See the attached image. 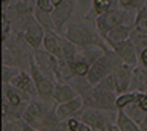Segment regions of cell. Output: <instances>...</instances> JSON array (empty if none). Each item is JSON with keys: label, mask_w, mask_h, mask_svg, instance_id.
Masks as SVG:
<instances>
[{"label": "cell", "mask_w": 147, "mask_h": 131, "mask_svg": "<svg viewBox=\"0 0 147 131\" xmlns=\"http://www.w3.org/2000/svg\"><path fill=\"white\" fill-rule=\"evenodd\" d=\"M29 73L32 76L35 82V87H37V93H38V99L40 101H45V102H49L52 104L54 102V90H55V81H52L51 78H48L46 75H43L41 72L38 70L35 61H34V57H31V61H29ZM55 104V102H54Z\"/></svg>", "instance_id": "cell-4"}, {"label": "cell", "mask_w": 147, "mask_h": 131, "mask_svg": "<svg viewBox=\"0 0 147 131\" xmlns=\"http://www.w3.org/2000/svg\"><path fill=\"white\" fill-rule=\"evenodd\" d=\"M32 57H34V61L41 73L46 75L52 81H55V73H57V67H58V61H60L58 58H55L54 55H51L46 51H41V49L32 52Z\"/></svg>", "instance_id": "cell-7"}, {"label": "cell", "mask_w": 147, "mask_h": 131, "mask_svg": "<svg viewBox=\"0 0 147 131\" xmlns=\"http://www.w3.org/2000/svg\"><path fill=\"white\" fill-rule=\"evenodd\" d=\"M136 104L142 111L147 113V93H136Z\"/></svg>", "instance_id": "cell-34"}, {"label": "cell", "mask_w": 147, "mask_h": 131, "mask_svg": "<svg viewBox=\"0 0 147 131\" xmlns=\"http://www.w3.org/2000/svg\"><path fill=\"white\" fill-rule=\"evenodd\" d=\"M95 87H98L100 90H106V92H112V93L118 94V85H117V78H115V72L110 73L109 76H106V78L101 81L98 85H95Z\"/></svg>", "instance_id": "cell-27"}, {"label": "cell", "mask_w": 147, "mask_h": 131, "mask_svg": "<svg viewBox=\"0 0 147 131\" xmlns=\"http://www.w3.org/2000/svg\"><path fill=\"white\" fill-rule=\"evenodd\" d=\"M34 17H35L37 23L45 28V31H54V32H58L57 28H55V23H54L52 14H46V12H41V11H38V9L35 8Z\"/></svg>", "instance_id": "cell-24"}, {"label": "cell", "mask_w": 147, "mask_h": 131, "mask_svg": "<svg viewBox=\"0 0 147 131\" xmlns=\"http://www.w3.org/2000/svg\"><path fill=\"white\" fill-rule=\"evenodd\" d=\"M107 131H121V130H119L118 126H117V124H110L109 128H107Z\"/></svg>", "instance_id": "cell-40"}, {"label": "cell", "mask_w": 147, "mask_h": 131, "mask_svg": "<svg viewBox=\"0 0 147 131\" xmlns=\"http://www.w3.org/2000/svg\"><path fill=\"white\" fill-rule=\"evenodd\" d=\"M129 40L133 43V46H135L138 55H140L144 49H147V34L141 32L138 28H133L132 34H130V38H129Z\"/></svg>", "instance_id": "cell-23"}, {"label": "cell", "mask_w": 147, "mask_h": 131, "mask_svg": "<svg viewBox=\"0 0 147 131\" xmlns=\"http://www.w3.org/2000/svg\"><path fill=\"white\" fill-rule=\"evenodd\" d=\"M3 131H23V120H9L3 124Z\"/></svg>", "instance_id": "cell-33"}, {"label": "cell", "mask_w": 147, "mask_h": 131, "mask_svg": "<svg viewBox=\"0 0 147 131\" xmlns=\"http://www.w3.org/2000/svg\"><path fill=\"white\" fill-rule=\"evenodd\" d=\"M80 94L69 82H55V90H54V102L55 104H63L67 101L78 98Z\"/></svg>", "instance_id": "cell-15"}, {"label": "cell", "mask_w": 147, "mask_h": 131, "mask_svg": "<svg viewBox=\"0 0 147 131\" xmlns=\"http://www.w3.org/2000/svg\"><path fill=\"white\" fill-rule=\"evenodd\" d=\"M63 37L69 40L72 44H75L80 51H86V49L92 47H98L103 51L109 49L106 41L96 32V29H92L89 25L83 23V21H71L64 29Z\"/></svg>", "instance_id": "cell-1"}, {"label": "cell", "mask_w": 147, "mask_h": 131, "mask_svg": "<svg viewBox=\"0 0 147 131\" xmlns=\"http://www.w3.org/2000/svg\"><path fill=\"white\" fill-rule=\"evenodd\" d=\"M51 131H67V122H66V120L60 122V124H58L57 126H54Z\"/></svg>", "instance_id": "cell-37"}, {"label": "cell", "mask_w": 147, "mask_h": 131, "mask_svg": "<svg viewBox=\"0 0 147 131\" xmlns=\"http://www.w3.org/2000/svg\"><path fill=\"white\" fill-rule=\"evenodd\" d=\"M118 8L127 12H138L147 6V0H117Z\"/></svg>", "instance_id": "cell-25"}, {"label": "cell", "mask_w": 147, "mask_h": 131, "mask_svg": "<svg viewBox=\"0 0 147 131\" xmlns=\"http://www.w3.org/2000/svg\"><path fill=\"white\" fill-rule=\"evenodd\" d=\"M69 66H71V70H72V73H74L75 78H86V76L89 75L90 67H92L90 63H87L80 53L77 55V58L74 60V63H71Z\"/></svg>", "instance_id": "cell-20"}, {"label": "cell", "mask_w": 147, "mask_h": 131, "mask_svg": "<svg viewBox=\"0 0 147 131\" xmlns=\"http://www.w3.org/2000/svg\"><path fill=\"white\" fill-rule=\"evenodd\" d=\"M75 117L84 122L92 131H107L109 125L112 124L109 117L104 114V111L95 110V108H83L75 114Z\"/></svg>", "instance_id": "cell-5"}, {"label": "cell", "mask_w": 147, "mask_h": 131, "mask_svg": "<svg viewBox=\"0 0 147 131\" xmlns=\"http://www.w3.org/2000/svg\"><path fill=\"white\" fill-rule=\"evenodd\" d=\"M54 105L55 104H49V102L40 101V99L31 101L29 105H28V108L25 110V113H23L22 120L25 122V124L31 125V126H35L51 110H52Z\"/></svg>", "instance_id": "cell-6"}, {"label": "cell", "mask_w": 147, "mask_h": 131, "mask_svg": "<svg viewBox=\"0 0 147 131\" xmlns=\"http://www.w3.org/2000/svg\"><path fill=\"white\" fill-rule=\"evenodd\" d=\"M133 72H135V67L127 66V64H121L117 70H115V78H117V85H118V94L130 92Z\"/></svg>", "instance_id": "cell-13"}, {"label": "cell", "mask_w": 147, "mask_h": 131, "mask_svg": "<svg viewBox=\"0 0 147 131\" xmlns=\"http://www.w3.org/2000/svg\"><path fill=\"white\" fill-rule=\"evenodd\" d=\"M136 102V92H127L117 96V110L124 111L129 105Z\"/></svg>", "instance_id": "cell-26"}, {"label": "cell", "mask_w": 147, "mask_h": 131, "mask_svg": "<svg viewBox=\"0 0 147 131\" xmlns=\"http://www.w3.org/2000/svg\"><path fill=\"white\" fill-rule=\"evenodd\" d=\"M133 28H135V25H121V26L112 28L109 35H107V38H106V44H107V46H112L115 43H121L124 40H129Z\"/></svg>", "instance_id": "cell-16"}, {"label": "cell", "mask_w": 147, "mask_h": 131, "mask_svg": "<svg viewBox=\"0 0 147 131\" xmlns=\"http://www.w3.org/2000/svg\"><path fill=\"white\" fill-rule=\"evenodd\" d=\"M140 64L142 69L147 70V49H144L141 53H140Z\"/></svg>", "instance_id": "cell-36"}, {"label": "cell", "mask_w": 147, "mask_h": 131, "mask_svg": "<svg viewBox=\"0 0 147 131\" xmlns=\"http://www.w3.org/2000/svg\"><path fill=\"white\" fill-rule=\"evenodd\" d=\"M22 35H23V38H25V41L28 43V46H29L32 51H38L40 47H43L46 31H45L43 26H40L35 21V23L31 25Z\"/></svg>", "instance_id": "cell-11"}, {"label": "cell", "mask_w": 147, "mask_h": 131, "mask_svg": "<svg viewBox=\"0 0 147 131\" xmlns=\"http://www.w3.org/2000/svg\"><path fill=\"white\" fill-rule=\"evenodd\" d=\"M121 64H124V63L119 60V57L112 51V49H107V51H104L103 55L92 64L90 70H89V75H87L86 78L95 87V85H98L106 76L113 73Z\"/></svg>", "instance_id": "cell-2"}, {"label": "cell", "mask_w": 147, "mask_h": 131, "mask_svg": "<svg viewBox=\"0 0 147 131\" xmlns=\"http://www.w3.org/2000/svg\"><path fill=\"white\" fill-rule=\"evenodd\" d=\"M92 2H94V0H77L78 6H80V11L83 12V14H87V12L90 11Z\"/></svg>", "instance_id": "cell-35"}, {"label": "cell", "mask_w": 147, "mask_h": 131, "mask_svg": "<svg viewBox=\"0 0 147 131\" xmlns=\"http://www.w3.org/2000/svg\"><path fill=\"white\" fill-rule=\"evenodd\" d=\"M106 19H107L109 25L115 28V26H121V25H129V21L132 20L130 17V12L127 11H123L121 8H118V5L112 8L107 14H106ZM133 21V20H132Z\"/></svg>", "instance_id": "cell-17"}, {"label": "cell", "mask_w": 147, "mask_h": 131, "mask_svg": "<svg viewBox=\"0 0 147 131\" xmlns=\"http://www.w3.org/2000/svg\"><path fill=\"white\" fill-rule=\"evenodd\" d=\"M69 84H71L72 87L77 90L80 96L86 94V93L89 92V90H90L92 87H94V85H92V84L89 82V81H87V78H74Z\"/></svg>", "instance_id": "cell-29"}, {"label": "cell", "mask_w": 147, "mask_h": 131, "mask_svg": "<svg viewBox=\"0 0 147 131\" xmlns=\"http://www.w3.org/2000/svg\"><path fill=\"white\" fill-rule=\"evenodd\" d=\"M74 12H75V3H74V0H64L61 5L55 6V9L52 12V19H54L55 28H57L60 35H61V29L71 20Z\"/></svg>", "instance_id": "cell-9"}, {"label": "cell", "mask_w": 147, "mask_h": 131, "mask_svg": "<svg viewBox=\"0 0 147 131\" xmlns=\"http://www.w3.org/2000/svg\"><path fill=\"white\" fill-rule=\"evenodd\" d=\"M130 92L147 93V70L146 69H142V67H135Z\"/></svg>", "instance_id": "cell-19"}, {"label": "cell", "mask_w": 147, "mask_h": 131, "mask_svg": "<svg viewBox=\"0 0 147 131\" xmlns=\"http://www.w3.org/2000/svg\"><path fill=\"white\" fill-rule=\"evenodd\" d=\"M18 2H23V3H34V5H35V0H18Z\"/></svg>", "instance_id": "cell-42"}, {"label": "cell", "mask_w": 147, "mask_h": 131, "mask_svg": "<svg viewBox=\"0 0 147 131\" xmlns=\"http://www.w3.org/2000/svg\"><path fill=\"white\" fill-rule=\"evenodd\" d=\"M61 35L54 31H46V37L43 41V51L49 52L58 60H63V49H61Z\"/></svg>", "instance_id": "cell-14"}, {"label": "cell", "mask_w": 147, "mask_h": 131, "mask_svg": "<svg viewBox=\"0 0 147 131\" xmlns=\"http://www.w3.org/2000/svg\"><path fill=\"white\" fill-rule=\"evenodd\" d=\"M115 5H117V0H94L90 11L87 12L84 17H87V19H92V17H94V20H95L96 17L107 14L112 8H115Z\"/></svg>", "instance_id": "cell-18"}, {"label": "cell", "mask_w": 147, "mask_h": 131, "mask_svg": "<svg viewBox=\"0 0 147 131\" xmlns=\"http://www.w3.org/2000/svg\"><path fill=\"white\" fill-rule=\"evenodd\" d=\"M109 49H112L117 53L124 64L132 66V67H138L136 64L140 63V55H138L136 49L130 40H124L121 43H115L112 46H109Z\"/></svg>", "instance_id": "cell-8"}, {"label": "cell", "mask_w": 147, "mask_h": 131, "mask_svg": "<svg viewBox=\"0 0 147 131\" xmlns=\"http://www.w3.org/2000/svg\"><path fill=\"white\" fill-rule=\"evenodd\" d=\"M84 108V104H83V99L78 96L72 101L63 102V104H55V111L60 117V120H69L72 117H75V114L78 111H81Z\"/></svg>", "instance_id": "cell-12"}, {"label": "cell", "mask_w": 147, "mask_h": 131, "mask_svg": "<svg viewBox=\"0 0 147 131\" xmlns=\"http://www.w3.org/2000/svg\"><path fill=\"white\" fill-rule=\"evenodd\" d=\"M140 128H141V131H147V114H146L144 119H142V122L140 124Z\"/></svg>", "instance_id": "cell-38"}, {"label": "cell", "mask_w": 147, "mask_h": 131, "mask_svg": "<svg viewBox=\"0 0 147 131\" xmlns=\"http://www.w3.org/2000/svg\"><path fill=\"white\" fill-rule=\"evenodd\" d=\"M20 73V69L12 66H3L2 69V84H11L12 79Z\"/></svg>", "instance_id": "cell-30"}, {"label": "cell", "mask_w": 147, "mask_h": 131, "mask_svg": "<svg viewBox=\"0 0 147 131\" xmlns=\"http://www.w3.org/2000/svg\"><path fill=\"white\" fill-rule=\"evenodd\" d=\"M63 2H64V0H51V3H52L54 6H58V5H61Z\"/></svg>", "instance_id": "cell-41"}, {"label": "cell", "mask_w": 147, "mask_h": 131, "mask_svg": "<svg viewBox=\"0 0 147 131\" xmlns=\"http://www.w3.org/2000/svg\"><path fill=\"white\" fill-rule=\"evenodd\" d=\"M117 93L112 92H106V90H100L98 87H92L86 94L80 96L83 99L84 108H95L100 111L106 113H117Z\"/></svg>", "instance_id": "cell-3"}, {"label": "cell", "mask_w": 147, "mask_h": 131, "mask_svg": "<svg viewBox=\"0 0 147 131\" xmlns=\"http://www.w3.org/2000/svg\"><path fill=\"white\" fill-rule=\"evenodd\" d=\"M115 124H117V126L121 131H141L140 125L135 120H132L126 114V111H117V114H115Z\"/></svg>", "instance_id": "cell-21"}, {"label": "cell", "mask_w": 147, "mask_h": 131, "mask_svg": "<svg viewBox=\"0 0 147 131\" xmlns=\"http://www.w3.org/2000/svg\"><path fill=\"white\" fill-rule=\"evenodd\" d=\"M23 131H38L37 128H34V126H31V125H28L23 122Z\"/></svg>", "instance_id": "cell-39"}, {"label": "cell", "mask_w": 147, "mask_h": 131, "mask_svg": "<svg viewBox=\"0 0 147 131\" xmlns=\"http://www.w3.org/2000/svg\"><path fill=\"white\" fill-rule=\"evenodd\" d=\"M66 122H67V131H92L84 122H81L77 117H72V119H69Z\"/></svg>", "instance_id": "cell-31"}, {"label": "cell", "mask_w": 147, "mask_h": 131, "mask_svg": "<svg viewBox=\"0 0 147 131\" xmlns=\"http://www.w3.org/2000/svg\"><path fill=\"white\" fill-rule=\"evenodd\" d=\"M11 85H14L16 88H18L20 92H23L25 94H28L32 101L38 99V93H37V87H35V82L32 79V76L29 72H25V70H20L16 78L12 79Z\"/></svg>", "instance_id": "cell-10"}, {"label": "cell", "mask_w": 147, "mask_h": 131, "mask_svg": "<svg viewBox=\"0 0 147 131\" xmlns=\"http://www.w3.org/2000/svg\"><path fill=\"white\" fill-rule=\"evenodd\" d=\"M124 111H126V114H127L129 117H130L132 120H135L138 125L141 124V122H142V119H144V117H146V114H147L146 111H142V110H141V108H140V105H138L136 102H135V104H132V105H129V107H127Z\"/></svg>", "instance_id": "cell-28"}, {"label": "cell", "mask_w": 147, "mask_h": 131, "mask_svg": "<svg viewBox=\"0 0 147 131\" xmlns=\"http://www.w3.org/2000/svg\"><path fill=\"white\" fill-rule=\"evenodd\" d=\"M35 8L41 12H46V14H52L55 6L51 3V0H35Z\"/></svg>", "instance_id": "cell-32"}, {"label": "cell", "mask_w": 147, "mask_h": 131, "mask_svg": "<svg viewBox=\"0 0 147 131\" xmlns=\"http://www.w3.org/2000/svg\"><path fill=\"white\" fill-rule=\"evenodd\" d=\"M60 122H63V120H60L57 111H55V105H54L52 110H51L48 114H46L43 119H41L38 124L34 126V128H37L38 131H51V130L54 128V126H57Z\"/></svg>", "instance_id": "cell-22"}]
</instances>
